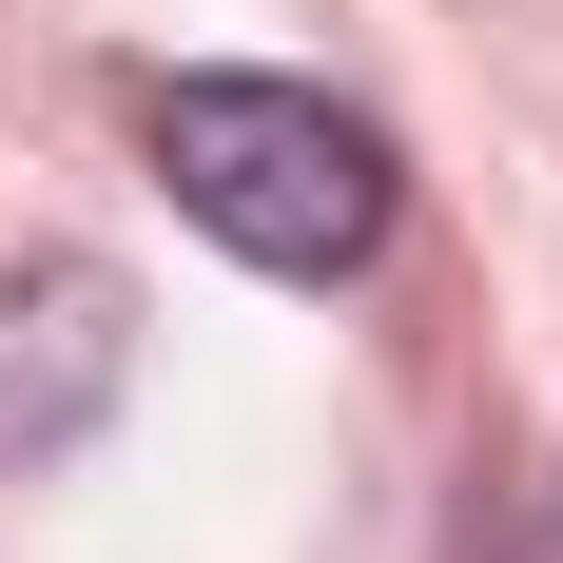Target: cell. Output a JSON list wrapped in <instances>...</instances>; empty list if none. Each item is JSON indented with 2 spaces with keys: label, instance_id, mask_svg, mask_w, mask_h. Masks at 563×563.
<instances>
[{
  "label": "cell",
  "instance_id": "obj_2",
  "mask_svg": "<svg viewBox=\"0 0 563 563\" xmlns=\"http://www.w3.org/2000/svg\"><path fill=\"white\" fill-rule=\"evenodd\" d=\"M136 389V291L98 253H20L0 273V466L98 448V408Z\"/></svg>",
  "mask_w": 563,
  "mask_h": 563
},
{
  "label": "cell",
  "instance_id": "obj_1",
  "mask_svg": "<svg viewBox=\"0 0 563 563\" xmlns=\"http://www.w3.org/2000/svg\"><path fill=\"white\" fill-rule=\"evenodd\" d=\"M136 136H156L175 214L214 233V253H253V273H369L389 253V136L350 98H311V78H156L136 98Z\"/></svg>",
  "mask_w": 563,
  "mask_h": 563
}]
</instances>
